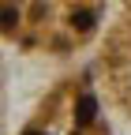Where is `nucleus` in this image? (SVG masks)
Returning <instances> with one entry per match:
<instances>
[{
	"label": "nucleus",
	"instance_id": "obj_2",
	"mask_svg": "<svg viewBox=\"0 0 131 135\" xmlns=\"http://www.w3.org/2000/svg\"><path fill=\"white\" fill-rule=\"evenodd\" d=\"M15 19H19V11H15V8H0V26H11Z\"/></svg>",
	"mask_w": 131,
	"mask_h": 135
},
{
	"label": "nucleus",
	"instance_id": "obj_3",
	"mask_svg": "<svg viewBox=\"0 0 131 135\" xmlns=\"http://www.w3.org/2000/svg\"><path fill=\"white\" fill-rule=\"evenodd\" d=\"M75 26H94V11H75Z\"/></svg>",
	"mask_w": 131,
	"mask_h": 135
},
{
	"label": "nucleus",
	"instance_id": "obj_4",
	"mask_svg": "<svg viewBox=\"0 0 131 135\" xmlns=\"http://www.w3.org/2000/svg\"><path fill=\"white\" fill-rule=\"evenodd\" d=\"M26 135H41V131H26Z\"/></svg>",
	"mask_w": 131,
	"mask_h": 135
},
{
	"label": "nucleus",
	"instance_id": "obj_1",
	"mask_svg": "<svg viewBox=\"0 0 131 135\" xmlns=\"http://www.w3.org/2000/svg\"><path fill=\"white\" fill-rule=\"evenodd\" d=\"M94 113H97V101H94L90 94H83V98H79V109H75V120H79V124H90Z\"/></svg>",
	"mask_w": 131,
	"mask_h": 135
}]
</instances>
